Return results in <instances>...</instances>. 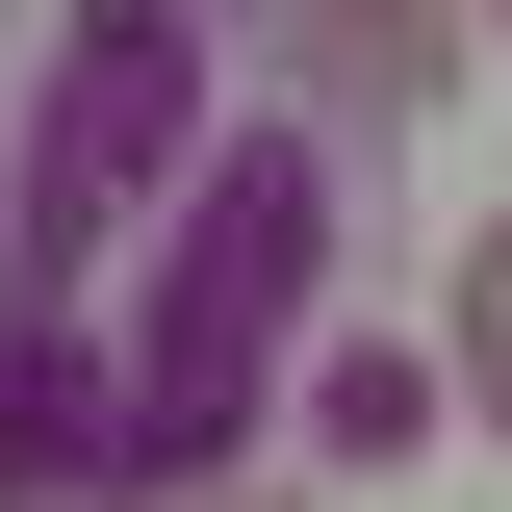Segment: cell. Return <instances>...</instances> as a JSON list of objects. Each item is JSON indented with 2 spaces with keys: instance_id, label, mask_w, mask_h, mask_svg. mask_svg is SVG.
<instances>
[{
  "instance_id": "cell-2",
  "label": "cell",
  "mask_w": 512,
  "mask_h": 512,
  "mask_svg": "<svg viewBox=\"0 0 512 512\" xmlns=\"http://www.w3.org/2000/svg\"><path fill=\"white\" fill-rule=\"evenodd\" d=\"M282 77H308L333 128H410L461 77V0H282Z\"/></svg>"
},
{
  "instance_id": "cell-6",
  "label": "cell",
  "mask_w": 512,
  "mask_h": 512,
  "mask_svg": "<svg viewBox=\"0 0 512 512\" xmlns=\"http://www.w3.org/2000/svg\"><path fill=\"white\" fill-rule=\"evenodd\" d=\"M487 26H512V0H487Z\"/></svg>"
},
{
  "instance_id": "cell-1",
  "label": "cell",
  "mask_w": 512,
  "mask_h": 512,
  "mask_svg": "<svg viewBox=\"0 0 512 512\" xmlns=\"http://www.w3.org/2000/svg\"><path fill=\"white\" fill-rule=\"evenodd\" d=\"M359 128L231 0H77L0 128V512H180L333 359Z\"/></svg>"
},
{
  "instance_id": "cell-3",
  "label": "cell",
  "mask_w": 512,
  "mask_h": 512,
  "mask_svg": "<svg viewBox=\"0 0 512 512\" xmlns=\"http://www.w3.org/2000/svg\"><path fill=\"white\" fill-rule=\"evenodd\" d=\"M308 436H333V461H410V436H436L410 333H333V359H308Z\"/></svg>"
},
{
  "instance_id": "cell-4",
  "label": "cell",
  "mask_w": 512,
  "mask_h": 512,
  "mask_svg": "<svg viewBox=\"0 0 512 512\" xmlns=\"http://www.w3.org/2000/svg\"><path fill=\"white\" fill-rule=\"evenodd\" d=\"M461 410H487V436H512V205H487V231H461Z\"/></svg>"
},
{
  "instance_id": "cell-5",
  "label": "cell",
  "mask_w": 512,
  "mask_h": 512,
  "mask_svg": "<svg viewBox=\"0 0 512 512\" xmlns=\"http://www.w3.org/2000/svg\"><path fill=\"white\" fill-rule=\"evenodd\" d=\"M180 512H282V487H180Z\"/></svg>"
}]
</instances>
